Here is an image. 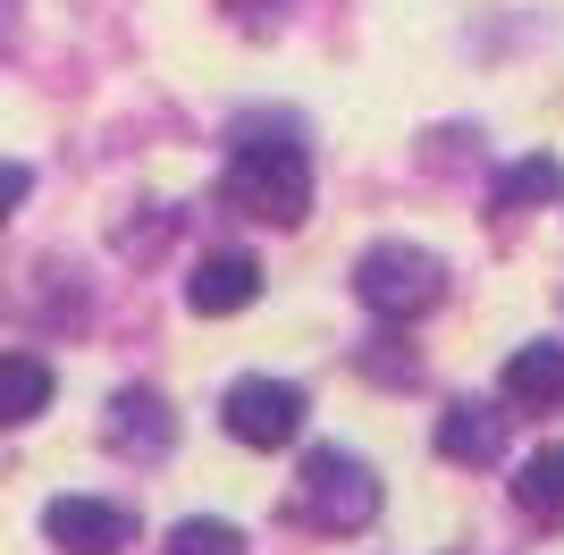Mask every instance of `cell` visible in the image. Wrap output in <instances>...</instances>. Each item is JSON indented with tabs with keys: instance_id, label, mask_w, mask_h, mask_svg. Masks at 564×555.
I'll use <instances>...</instances> for the list:
<instances>
[{
	"instance_id": "6da1fadb",
	"label": "cell",
	"mask_w": 564,
	"mask_h": 555,
	"mask_svg": "<svg viewBox=\"0 0 564 555\" xmlns=\"http://www.w3.org/2000/svg\"><path fill=\"white\" fill-rule=\"evenodd\" d=\"M228 203L270 219V228H295L312 210V152L286 135H245L228 152Z\"/></svg>"
},
{
	"instance_id": "7a4b0ae2",
	"label": "cell",
	"mask_w": 564,
	"mask_h": 555,
	"mask_svg": "<svg viewBox=\"0 0 564 555\" xmlns=\"http://www.w3.org/2000/svg\"><path fill=\"white\" fill-rule=\"evenodd\" d=\"M354 286H362V303H371L379 320H422L430 303L447 295V261L422 253V244H371L362 270H354Z\"/></svg>"
},
{
	"instance_id": "3957f363",
	"label": "cell",
	"mask_w": 564,
	"mask_h": 555,
	"mask_svg": "<svg viewBox=\"0 0 564 555\" xmlns=\"http://www.w3.org/2000/svg\"><path fill=\"white\" fill-rule=\"evenodd\" d=\"M304 513H312V531H362V522L379 513V471L362 455H346V446H312Z\"/></svg>"
},
{
	"instance_id": "277c9868",
	"label": "cell",
	"mask_w": 564,
	"mask_h": 555,
	"mask_svg": "<svg viewBox=\"0 0 564 555\" xmlns=\"http://www.w3.org/2000/svg\"><path fill=\"white\" fill-rule=\"evenodd\" d=\"M295 429H304V388H286V379H236L228 388L236 446H295Z\"/></svg>"
},
{
	"instance_id": "5b68a950",
	"label": "cell",
	"mask_w": 564,
	"mask_h": 555,
	"mask_svg": "<svg viewBox=\"0 0 564 555\" xmlns=\"http://www.w3.org/2000/svg\"><path fill=\"white\" fill-rule=\"evenodd\" d=\"M43 531H51V547H68V555H118L135 538V513L110 505V497H51Z\"/></svg>"
},
{
	"instance_id": "8992f818",
	"label": "cell",
	"mask_w": 564,
	"mask_h": 555,
	"mask_svg": "<svg viewBox=\"0 0 564 555\" xmlns=\"http://www.w3.org/2000/svg\"><path fill=\"white\" fill-rule=\"evenodd\" d=\"M506 404L514 413H556L564 404V346L556 337H531V346L506 353Z\"/></svg>"
},
{
	"instance_id": "52a82bcc",
	"label": "cell",
	"mask_w": 564,
	"mask_h": 555,
	"mask_svg": "<svg viewBox=\"0 0 564 555\" xmlns=\"http://www.w3.org/2000/svg\"><path fill=\"white\" fill-rule=\"evenodd\" d=\"M253 295H261V261L253 253H212L203 270L186 278V303H194V312H212V320H219V312H245Z\"/></svg>"
},
{
	"instance_id": "ba28073f",
	"label": "cell",
	"mask_w": 564,
	"mask_h": 555,
	"mask_svg": "<svg viewBox=\"0 0 564 555\" xmlns=\"http://www.w3.org/2000/svg\"><path fill=\"white\" fill-rule=\"evenodd\" d=\"M497 446H506V413L497 404H447L438 413V455L447 463H497Z\"/></svg>"
},
{
	"instance_id": "9c48e42d",
	"label": "cell",
	"mask_w": 564,
	"mask_h": 555,
	"mask_svg": "<svg viewBox=\"0 0 564 555\" xmlns=\"http://www.w3.org/2000/svg\"><path fill=\"white\" fill-rule=\"evenodd\" d=\"M51 362L43 353H0V429H18V421H34L51 404Z\"/></svg>"
},
{
	"instance_id": "30bf717a",
	"label": "cell",
	"mask_w": 564,
	"mask_h": 555,
	"mask_svg": "<svg viewBox=\"0 0 564 555\" xmlns=\"http://www.w3.org/2000/svg\"><path fill=\"white\" fill-rule=\"evenodd\" d=\"M110 438L118 446H127V455H161V446H169V413H161V395H118V404H110Z\"/></svg>"
},
{
	"instance_id": "8fae6325",
	"label": "cell",
	"mask_w": 564,
	"mask_h": 555,
	"mask_svg": "<svg viewBox=\"0 0 564 555\" xmlns=\"http://www.w3.org/2000/svg\"><path fill=\"white\" fill-rule=\"evenodd\" d=\"M514 497H522V513H540V522H556L564 513V446H540V455L514 471Z\"/></svg>"
},
{
	"instance_id": "7c38bea8",
	"label": "cell",
	"mask_w": 564,
	"mask_h": 555,
	"mask_svg": "<svg viewBox=\"0 0 564 555\" xmlns=\"http://www.w3.org/2000/svg\"><path fill=\"white\" fill-rule=\"evenodd\" d=\"M556 185H564V168L547 161V152H531V161H522V168H506V177H497V210L547 203V194H556Z\"/></svg>"
},
{
	"instance_id": "4fadbf2b",
	"label": "cell",
	"mask_w": 564,
	"mask_h": 555,
	"mask_svg": "<svg viewBox=\"0 0 564 555\" xmlns=\"http://www.w3.org/2000/svg\"><path fill=\"white\" fill-rule=\"evenodd\" d=\"M161 555H245V531H236V522H212V513H194V522L169 531Z\"/></svg>"
},
{
	"instance_id": "5bb4252c",
	"label": "cell",
	"mask_w": 564,
	"mask_h": 555,
	"mask_svg": "<svg viewBox=\"0 0 564 555\" xmlns=\"http://www.w3.org/2000/svg\"><path fill=\"white\" fill-rule=\"evenodd\" d=\"M25 194H34V168H25V161H0V228H9V210H18Z\"/></svg>"
}]
</instances>
